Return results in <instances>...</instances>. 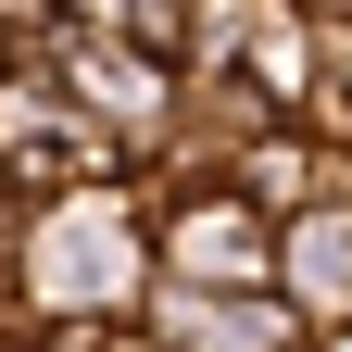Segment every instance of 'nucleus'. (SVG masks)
<instances>
[{
	"label": "nucleus",
	"mask_w": 352,
	"mask_h": 352,
	"mask_svg": "<svg viewBox=\"0 0 352 352\" xmlns=\"http://www.w3.org/2000/svg\"><path fill=\"white\" fill-rule=\"evenodd\" d=\"M151 340L164 352H277V302L264 289H164Z\"/></svg>",
	"instance_id": "obj_1"
}]
</instances>
